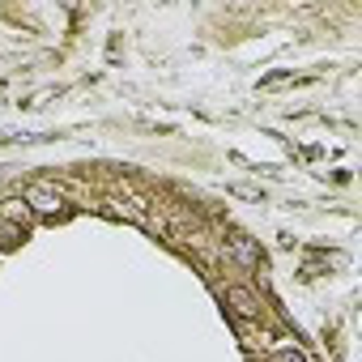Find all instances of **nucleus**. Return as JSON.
Returning <instances> with one entry per match:
<instances>
[{
    "label": "nucleus",
    "instance_id": "nucleus-1",
    "mask_svg": "<svg viewBox=\"0 0 362 362\" xmlns=\"http://www.w3.org/2000/svg\"><path fill=\"white\" fill-rule=\"evenodd\" d=\"M22 205H26L30 214H43V218H52V214H60V205H64V201H60V192H56L52 184H30Z\"/></svg>",
    "mask_w": 362,
    "mask_h": 362
},
{
    "label": "nucleus",
    "instance_id": "nucleus-4",
    "mask_svg": "<svg viewBox=\"0 0 362 362\" xmlns=\"http://www.w3.org/2000/svg\"><path fill=\"white\" fill-rule=\"evenodd\" d=\"M269 349H273V362H311V354L298 345V341H269Z\"/></svg>",
    "mask_w": 362,
    "mask_h": 362
},
{
    "label": "nucleus",
    "instance_id": "nucleus-2",
    "mask_svg": "<svg viewBox=\"0 0 362 362\" xmlns=\"http://www.w3.org/2000/svg\"><path fill=\"white\" fill-rule=\"evenodd\" d=\"M226 303L235 307V315L260 320V298H256V290H247V286H226Z\"/></svg>",
    "mask_w": 362,
    "mask_h": 362
},
{
    "label": "nucleus",
    "instance_id": "nucleus-3",
    "mask_svg": "<svg viewBox=\"0 0 362 362\" xmlns=\"http://www.w3.org/2000/svg\"><path fill=\"white\" fill-rule=\"evenodd\" d=\"M226 247H230V256H235L243 269H256V264H260V247H256L247 235H230V239H226Z\"/></svg>",
    "mask_w": 362,
    "mask_h": 362
},
{
    "label": "nucleus",
    "instance_id": "nucleus-5",
    "mask_svg": "<svg viewBox=\"0 0 362 362\" xmlns=\"http://www.w3.org/2000/svg\"><path fill=\"white\" fill-rule=\"evenodd\" d=\"M5 218H9V222H22V226H26V218H30V209H26L22 201H9V205H5Z\"/></svg>",
    "mask_w": 362,
    "mask_h": 362
}]
</instances>
